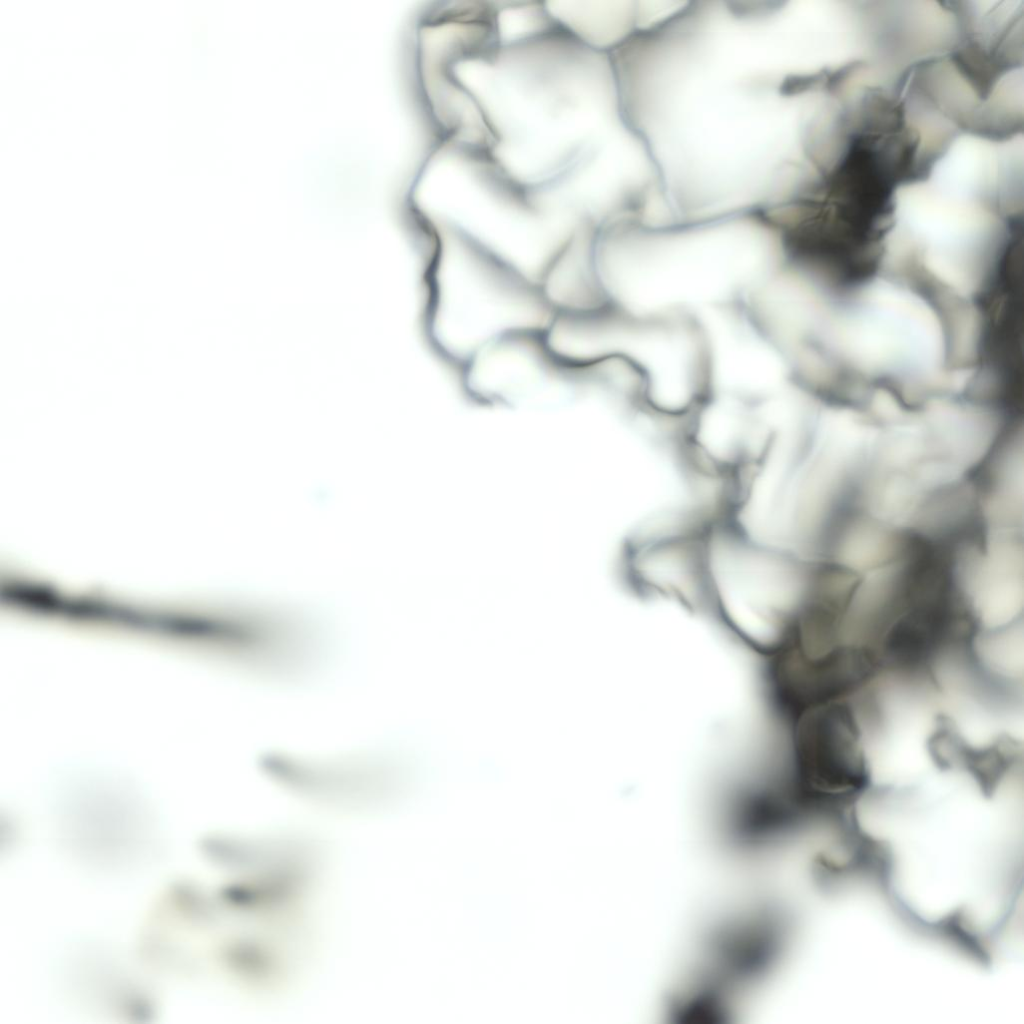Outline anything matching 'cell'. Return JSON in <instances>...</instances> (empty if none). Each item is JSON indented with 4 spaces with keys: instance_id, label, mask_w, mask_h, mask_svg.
Masks as SVG:
<instances>
[{
    "instance_id": "obj_1",
    "label": "cell",
    "mask_w": 1024,
    "mask_h": 1024,
    "mask_svg": "<svg viewBox=\"0 0 1024 1024\" xmlns=\"http://www.w3.org/2000/svg\"><path fill=\"white\" fill-rule=\"evenodd\" d=\"M596 251L610 307L688 319L741 303L779 255L765 224L736 217L643 227L617 220L598 229Z\"/></svg>"
},
{
    "instance_id": "obj_2",
    "label": "cell",
    "mask_w": 1024,
    "mask_h": 1024,
    "mask_svg": "<svg viewBox=\"0 0 1024 1024\" xmlns=\"http://www.w3.org/2000/svg\"><path fill=\"white\" fill-rule=\"evenodd\" d=\"M429 287L431 340L457 370L496 340L543 331L553 318L531 276L450 228L436 230Z\"/></svg>"
},
{
    "instance_id": "obj_3",
    "label": "cell",
    "mask_w": 1024,
    "mask_h": 1024,
    "mask_svg": "<svg viewBox=\"0 0 1024 1024\" xmlns=\"http://www.w3.org/2000/svg\"><path fill=\"white\" fill-rule=\"evenodd\" d=\"M707 560L709 605L731 622L792 629L814 581L816 567L806 558L718 516L708 529Z\"/></svg>"
},
{
    "instance_id": "obj_4",
    "label": "cell",
    "mask_w": 1024,
    "mask_h": 1024,
    "mask_svg": "<svg viewBox=\"0 0 1024 1024\" xmlns=\"http://www.w3.org/2000/svg\"><path fill=\"white\" fill-rule=\"evenodd\" d=\"M712 520L686 516L674 526L635 537L627 551L633 586L687 605L709 604L707 533Z\"/></svg>"
},
{
    "instance_id": "obj_5",
    "label": "cell",
    "mask_w": 1024,
    "mask_h": 1024,
    "mask_svg": "<svg viewBox=\"0 0 1024 1024\" xmlns=\"http://www.w3.org/2000/svg\"><path fill=\"white\" fill-rule=\"evenodd\" d=\"M543 331L503 337L486 346L459 369L466 390L475 397H513L547 380H568L549 351Z\"/></svg>"
},
{
    "instance_id": "obj_6",
    "label": "cell",
    "mask_w": 1024,
    "mask_h": 1024,
    "mask_svg": "<svg viewBox=\"0 0 1024 1024\" xmlns=\"http://www.w3.org/2000/svg\"><path fill=\"white\" fill-rule=\"evenodd\" d=\"M597 223L583 222L560 240L541 267L536 284L556 316H579L609 307L596 253Z\"/></svg>"
},
{
    "instance_id": "obj_7",
    "label": "cell",
    "mask_w": 1024,
    "mask_h": 1024,
    "mask_svg": "<svg viewBox=\"0 0 1024 1024\" xmlns=\"http://www.w3.org/2000/svg\"><path fill=\"white\" fill-rule=\"evenodd\" d=\"M907 81H908V79H907ZM906 98H907V88H906ZM907 107H908V112H910V109H909V106H908V102H907Z\"/></svg>"
}]
</instances>
